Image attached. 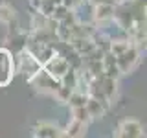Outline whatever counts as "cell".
Masks as SVG:
<instances>
[{"instance_id":"1","label":"cell","mask_w":147,"mask_h":138,"mask_svg":"<svg viewBox=\"0 0 147 138\" xmlns=\"http://www.w3.org/2000/svg\"><path fill=\"white\" fill-rule=\"evenodd\" d=\"M70 70V64L64 57H57V55H52V57L46 61V72L53 77V79H61V77Z\"/></svg>"},{"instance_id":"2","label":"cell","mask_w":147,"mask_h":138,"mask_svg":"<svg viewBox=\"0 0 147 138\" xmlns=\"http://www.w3.org/2000/svg\"><path fill=\"white\" fill-rule=\"evenodd\" d=\"M13 76V64H11V55L7 50H0V85H7Z\"/></svg>"},{"instance_id":"3","label":"cell","mask_w":147,"mask_h":138,"mask_svg":"<svg viewBox=\"0 0 147 138\" xmlns=\"http://www.w3.org/2000/svg\"><path fill=\"white\" fill-rule=\"evenodd\" d=\"M142 125L138 122H125L119 127V136H142Z\"/></svg>"},{"instance_id":"4","label":"cell","mask_w":147,"mask_h":138,"mask_svg":"<svg viewBox=\"0 0 147 138\" xmlns=\"http://www.w3.org/2000/svg\"><path fill=\"white\" fill-rule=\"evenodd\" d=\"M37 136H61V133H59V129L55 125H50V123H40L39 127H37L35 131Z\"/></svg>"},{"instance_id":"5","label":"cell","mask_w":147,"mask_h":138,"mask_svg":"<svg viewBox=\"0 0 147 138\" xmlns=\"http://www.w3.org/2000/svg\"><path fill=\"white\" fill-rule=\"evenodd\" d=\"M112 6L110 4H107V2H101L98 7H96V17L98 18H109L110 15H112Z\"/></svg>"},{"instance_id":"6","label":"cell","mask_w":147,"mask_h":138,"mask_svg":"<svg viewBox=\"0 0 147 138\" xmlns=\"http://www.w3.org/2000/svg\"><path fill=\"white\" fill-rule=\"evenodd\" d=\"M86 129L85 125V122H79V120H74V123L70 127H68V135H72V136H79L83 135V131Z\"/></svg>"},{"instance_id":"7","label":"cell","mask_w":147,"mask_h":138,"mask_svg":"<svg viewBox=\"0 0 147 138\" xmlns=\"http://www.w3.org/2000/svg\"><path fill=\"white\" fill-rule=\"evenodd\" d=\"M86 96H83V94H70V98H68V101H70V105L72 107H83V105L86 103Z\"/></svg>"},{"instance_id":"8","label":"cell","mask_w":147,"mask_h":138,"mask_svg":"<svg viewBox=\"0 0 147 138\" xmlns=\"http://www.w3.org/2000/svg\"><path fill=\"white\" fill-rule=\"evenodd\" d=\"M74 114H76V116H74V120H79V122H86V120H88V116H90L85 105H83V107H74Z\"/></svg>"},{"instance_id":"9","label":"cell","mask_w":147,"mask_h":138,"mask_svg":"<svg viewBox=\"0 0 147 138\" xmlns=\"http://www.w3.org/2000/svg\"><path fill=\"white\" fill-rule=\"evenodd\" d=\"M127 48H129V43H123L121 41V43H114L112 46H110V52H112L114 55H119V53L125 52Z\"/></svg>"},{"instance_id":"10","label":"cell","mask_w":147,"mask_h":138,"mask_svg":"<svg viewBox=\"0 0 147 138\" xmlns=\"http://www.w3.org/2000/svg\"><path fill=\"white\" fill-rule=\"evenodd\" d=\"M13 18V11L9 9L7 6H2L0 7V20H4V22H9Z\"/></svg>"}]
</instances>
